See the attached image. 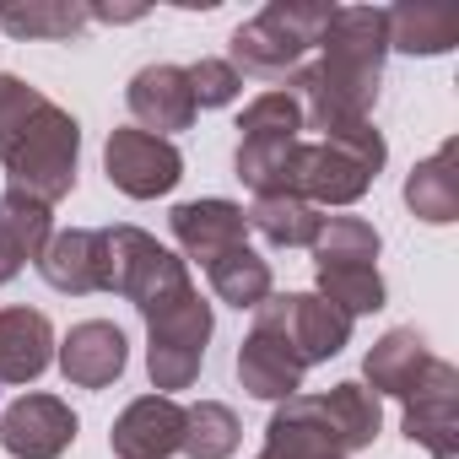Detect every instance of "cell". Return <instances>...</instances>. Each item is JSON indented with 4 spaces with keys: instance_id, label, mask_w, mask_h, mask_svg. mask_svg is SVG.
<instances>
[{
    "instance_id": "obj_1",
    "label": "cell",
    "mask_w": 459,
    "mask_h": 459,
    "mask_svg": "<svg viewBox=\"0 0 459 459\" xmlns=\"http://www.w3.org/2000/svg\"><path fill=\"white\" fill-rule=\"evenodd\" d=\"M384 60H389L384 6H335L330 33L319 39V60L287 82V92L303 103V125L314 135L373 125L384 92Z\"/></svg>"
},
{
    "instance_id": "obj_2",
    "label": "cell",
    "mask_w": 459,
    "mask_h": 459,
    "mask_svg": "<svg viewBox=\"0 0 459 459\" xmlns=\"http://www.w3.org/2000/svg\"><path fill=\"white\" fill-rule=\"evenodd\" d=\"M384 135L378 125H351V130H335V135H303L287 157V173H281V195H298L308 200L314 211L319 205H357L373 178L384 173Z\"/></svg>"
},
{
    "instance_id": "obj_3",
    "label": "cell",
    "mask_w": 459,
    "mask_h": 459,
    "mask_svg": "<svg viewBox=\"0 0 459 459\" xmlns=\"http://www.w3.org/2000/svg\"><path fill=\"white\" fill-rule=\"evenodd\" d=\"M330 17L335 6H325V0H271L260 17L233 28L227 65L260 82H292L308 65V49H319V39L330 33Z\"/></svg>"
},
{
    "instance_id": "obj_4",
    "label": "cell",
    "mask_w": 459,
    "mask_h": 459,
    "mask_svg": "<svg viewBox=\"0 0 459 459\" xmlns=\"http://www.w3.org/2000/svg\"><path fill=\"white\" fill-rule=\"evenodd\" d=\"M76 162H82V125L44 98V108L17 130V141L0 152V168H6V189L28 195L39 205H60L76 189Z\"/></svg>"
},
{
    "instance_id": "obj_5",
    "label": "cell",
    "mask_w": 459,
    "mask_h": 459,
    "mask_svg": "<svg viewBox=\"0 0 459 459\" xmlns=\"http://www.w3.org/2000/svg\"><path fill=\"white\" fill-rule=\"evenodd\" d=\"M211 330H216L211 303L195 287L146 314V378H152L157 394H178L200 378Z\"/></svg>"
},
{
    "instance_id": "obj_6",
    "label": "cell",
    "mask_w": 459,
    "mask_h": 459,
    "mask_svg": "<svg viewBox=\"0 0 459 459\" xmlns=\"http://www.w3.org/2000/svg\"><path fill=\"white\" fill-rule=\"evenodd\" d=\"M308 135L303 125V103L287 92V87H271L260 92L244 119H238V152H233V173L255 189V195H281V173H287V157L292 146Z\"/></svg>"
},
{
    "instance_id": "obj_7",
    "label": "cell",
    "mask_w": 459,
    "mask_h": 459,
    "mask_svg": "<svg viewBox=\"0 0 459 459\" xmlns=\"http://www.w3.org/2000/svg\"><path fill=\"white\" fill-rule=\"evenodd\" d=\"M103 244H108V292H119L125 303H135L141 319L195 287L189 281V265L173 249H162L152 233L130 227V221L103 227Z\"/></svg>"
},
{
    "instance_id": "obj_8",
    "label": "cell",
    "mask_w": 459,
    "mask_h": 459,
    "mask_svg": "<svg viewBox=\"0 0 459 459\" xmlns=\"http://www.w3.org/2000/svg\"><path fill=\"white\" fill-rule=\"evenodd\" d=\"M255 325L281 335L303 368L330 362V357H341L351 346V319L341 308H330L319 292H271L255 308Z\"/></svg>"
},
{
    "instance_id": "obj_9",
    "label": "cell",
    "mask_w": 459,
    "mask_h": 459,
    "mask_svg": "<svg viewBox=\"0 0 459 459\" xmlns=\"http://www.w3.org/2000/svg\"><path fill=\"white\" fill-rule=\"evenodd\" d=\"M103 168H108V184L130 200H157L184 178L178 146L162 135H146V130H114L103 146Z\"/></svg>"
},
{
    "instance_id": "obj_10",
    "label": "cell",
    "mask_w": 459,
    "mask_h": 459,
    "mask_svg": "<svg viewBox=\"0 0 459 459\" xmlns=\"http://www.w3.org/2000/svg\"><path fill=\"white\" fill-rule=\"evenodd\" d=\"M400 432L432 459H459V368L454 362L437 357L432 373L405 394Z\"/></svg>"
},
{
    "instance_id": "obj_11",
    "label": "cell",
    "mask_w": 459,
    "mask_h": 459,
    "mask_svg": "<svg viewBox=\"0 0 459 459\" xmlns=\"http://www.w3.org/2000/svg\"><path fill=\"white\" fill-rule=\"evenodd\" d=\"M76 432L82 421L60 394H22L0 411V448L12 459H60Z\"/></svg>"
},
{
    "instance_id": "obj_12",
    "label": "cell",
    "mask_w": 459,
    "mask_h": 459,
    "mask_svg": "<svg viewBox=\"0 0 459 459\" xmlns=\"http://www.w3.org/2000/svg\"><path fill=\"white\" fill-rule=\"evenodd\" d=\"M168 227H173V244L184 249V260H200V265H211V260H221V255H233V249L249 244L244 205L238 200H221V195L173 205Z\"/></svg>"
},
{
    "instance_id": "obj_13",
    "label": "cell",
    "mask_w": 459,
    "mask_h": 459,
    "mask_svg": "<svg viewBox=\"0 0 459 459\" xmlns=\"http://www.w3.org/2000/svg\"><path fill=\"white\" fill-rule=\"evenodd\" d=\"M125 108H130V119H135V130H146V135H178V130H189L195 125V92H189V76H184V65H168V60H157V65H141L135 76H130V87H125Z\"/></svg>"
},
{
    "instance_id": "obj_14",
    "label": "cell",
    "mask_w": 459,
    "mask_h": 459,
    "mask_svg": "<svg viewBox=\"0 0 459 459\" xmlns=\"http://www.w3.org/2000/svg\"><path fill=\"white\" fill-rule=\"evenodd\" d=\"M39 276L65 292V298H92L108 292V244H103V227H65L55 233L39 255Z\"/></svg>"
},
{
    "instance_id": "obj_15",
    "label": "cell",
    "mask_w": 459,
    "mask_h": 459,
    "mask_svg": "<svg viewBox=\"0 0 459 459\" xmlns=\"http://www.w3.org/2000/svg\"><path fill=\"white\" fill-rule=\"evenodd\" d=\"M114 459H168L184 448V405L173 394H141L114 416Z\"/></svg>"
},
{
    "instance_id": "obj_16",
    "label": "cell",
    "mask_w": 459,
    "mask_h": 459,
    "mask_svg": "<svg viewBox=\"0 0 459 459\" xmlns=\"http://www.w3.org/2000/svg\"><path fill=\"white\" fill-rule=\"evenodd\" d=\"M55 362H60V373H65L71 389H108V384L125 373L130 346H125V330H119L114 319H82V325H71V335L60 341Z\"/></svg>"
},
{
    "instance_id": "obj_17",
    "label": "cell",
    "mask_w": 459,
    "mask_h": 459,
    "mask_svg": "<svg viewBox=\"0 0 459 459\" xmlns=\"http://www.w3.org/2000/svg\"><path fill=\"white\" fill-rule=\"evenodd\" d=\"M255 459H346L325 411H319V394H292L271 411L265 421V448Z\"/></svg>"
},
{
    "instance_id": "obj_18",
    "label": "cell",
    "mask_w": 459,
    "mask_h": 459,
    "mask_svg": "<svg viewBox=\"0 0 459 459\" xmlns=\"http://www.w3.org/2000/svg\"><path fill=\"white\" fill-rule=\"evenodd\" d=\"M55 362V325L49 314L17 303L0 308V384H33Z\"/></svg>"
},
{
    "instance_id": "obj_19",
    "label": "cell",
    "mask_w": 459,
    "mask_h": 459,
    "mask_svg": "<svg viewBox=\"0 0 459 459\" xmlns=\"http://www.w3.org/2000/svg\"><path fill=\"white\" fill-rule=\"evenodd\" d=\"M303 373H308V368L292 357V346H287L281 335H271V330H260V325L244 335V346H238V384H244V394L281 405V400L303 394Z\"/></svg>"
},
{
    "instance_id": "obj_20",
    "label": "cell",
    "mask_w": 459,
    "mask_h": 459,
    "mask_svg": "<svg viewBox=\"0 0 459 459\" xmlns=\"http://www.w3.org/2000/svg\"><path fill=\"white\" fill-rule=\"evenodd\" d=\"M432 351H427V341L411 330V325H400V330H389V335H378L373 346H368V357H362V384L373 389V394H394V400H405L427 373H432Z\"/></svg>"
},
{
    "instance_id": "obj_21",
    "label": "cell",
    "mask_w": 459,
    "mask_h": 459,
    "mask_svg": "<svg viewBox=\"0 0 459 459\" xmlns=\"http://www.w3.org/2000/svg\"><path fill=\"white\" fill-rule=\"evenodd\" d=\"M55 238V216L49 205L28 200V195H0V287L17 281L28 265H39L44 244Z\"/></svg>"
},
{
    "instance_id": "obj_22",
    "label": "cell",
    "mask_w": 459,
    "mask_h": 459,
    "mask_svg": "<svg viewBox=\"0 0 459 459\" xmlns=\"http://www.w3.org/2000/svg\"><path fill=\"white\" fill-rule=\"evenodd\" d=\"M405 205L427 227L459 221V141H443L432 157H421L405 173Z\"/></svg>"
},
{
    "instance_id": "obj_23",
    "label": "cell",
    "mask_w": 459,
    "mask_h": 459,
    "mask_svg": "<svg viewBox=\"0 0 459 459\" xmlns=\"http://www.w3.org/2000/svg\"><path fill=\"white\" fill-rule=\"evenodd\" d=\"M319 411H325V421H330L341 454L373 448V437H378V427H384L378 394H373L368 384H357V378H346V384H335L330 394H319Z\"/></svg>"
},
{
    "instance_id": "obj_24",
    "label": "cell",
    "mask_w": 459,
    "mask_h": 459,
    "mask_svg": "<svg viewBox=\"0 0 459 459\" xmlns=\"http://www.w3.org/2000/svg\"><path fill=\"white\" fill-rule=\"evenodd\" d=\"M205 281H211V292H216V303H227V308H260L271 292H276V281H271V260L265 255H255L249 244L244 249H233V255H221V260H211L205 265Z\"/></svg>"
},
{
    "instance_id": "obj_25",
    "label": "cell",
    "mask_w": 459,
    "mask_h": 459,
    "mask_svg": "<svg viewBox=\"0 0 459 459\" xmlns=\"http://www.w3.org/2000/svg\"><path fill=\"white\" fill-rule=\"evenodd\" d=\"M244 216H249V233H260L271 249H308L314 233H319V221H325L298 195H255V205Z\"/></svg>"
},
{
    "instance_id": "obj_26",
    "label": "cell",
    "mask_w": 459,
    "mask_h": 459,
    "mask_svg": "<svg viewBox=\"0 0 459 459\" xmlns=\"http://www.w3.org/2000/svg\"><path fill=\"white\" fill-rule=\"evenodd\" d=\"M384 28H389V49L400 55H448L459 44V17L443 6H389Z\"/></svg>"
},
{
    "instance_id": "obj_27",
    "label": "cell",
    "mask_w": 459,
    "mask_h": 459,
    "mask_svg": "<svg viewBox=\"0 0 459 459\" xmlns=\"http://www.w3.org/2000/svg\"><path fill=\"white\" fill-rule=\"evenodd\" d=\"M314 271H335V265H378V227L362 216H325L314 233Z\"/></svg>"
},
{
    "instance_id": "obj_28",
    "label": "cell",
    "mask_w": 459,
    "mask_h": 459,
    "mask_svg": "<svg viewBox=\"0 0 459 459\" xmlns=\"http://www.w3.org/2000/svg\"><path fill=\"white\" fill-rule=\"evenodd\" d=\"M244 443V427L233 416V405L221 400H200V405H184V448L189 459H233Z\"/></svg>"
},
{
    "instance_id": "obj_29",
    "label": "cell",
    "mask_w": 459,
    "mask_h": 459,
    "mask_svg": "<svg viewBox=\"0 0 459 459\" xmlns=\"http://www.w3.org/2000/svg\"><path fill=\"white\" fill-rule=\"evenodd\" d=\"M87 6L82 0H28V6H0V28H6L12 39H76L87 28Z\"/></svg>"
},
{
    "instance_id": "obj_30",
    "label": "cell",
    "mask_w": 459,
    "mask_h": 459,
    "mask_svg": "<svg viewBox=\"0 0 459 459\" xmlns=\"http://www.w3.org/2000/svg\"><path fill=\"white\" fill-rule=\"evenodd\" d=\"M319 276V298L330 303V308H341L351 325L362 319V314H378L384 308V276H378V265H335V271H314Z\"/></svg>"
},
{
    "instance_id": "obj_31",
    "label": "cell",
    "mask_w": 459,
    "mask_h": 459,
    "mask_svg": "<svg viewBox=\"0 0 459 459\" xmlns=\"http://www.w3.org/2000/svg\"><path fill=\"white\" fill-rule=\"evenodd\" d=\"M184 76H189L195 108H227V103H238V92H244V76L227 60H195V65H184Z\"/></svg>"
},
{
    "instance_id": "obj_32",
    "label": "cell",
    "mask_w": 459,
    "mask_h": 459,
    "mask_svg": "<svg viewBox=\"0 0 459 459\" xmlns=\"http://www.w3.org/2000/svg\"><path fill=\"white\" fill-rule=\"evenodd\" d=\"M44 108V92L22 76H0V152L17 141V130Z\"/></svg>"
}]
</instances>
